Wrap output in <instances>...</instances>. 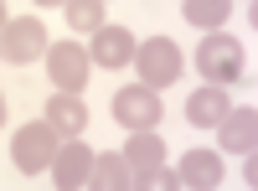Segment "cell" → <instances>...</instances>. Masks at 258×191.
I'll return each mask as SVG.
<instances>
[{"label":"cell","instance_id":"ac0fdd59","mask_svg":"<svg viewBox=\"0 0 258 191\" xmlns=\"http://www.w3.org/2000/svg\"><path fill=\"white\" fill-rule=\"evenodd\" d=\"M6 21H11V16H6V0H0V31H6Z\"/></svg>","mask_w":258,"mask_h":191},{"label":"cell","instance_id":"8992f818","mask_svg":"<svg viewBox=\"0 0 258 191\" xmlns=\"http://www.w3.org/2000/svg\"><path fill=\"white\" fill-rule=\"evenodd\" d=\"M114 119H119V130H160V119H165V103L155 88H119L114 93Z\"/></svg>","mask_w":258,"mask_h":191},{"label":"cell","instance_id":"7c38bea8","mask_svg":"<svg viewBox=\"0 0 258 191\" xmlns=\"http://www.w3.org/2000/svg\"><path fill=\"white\" fill-rule=\"evenodd\" d=\"M47 124L62 140H78L83 130H88V103H83V93H57L47 103Z\"/></svg>","mask_w":258,"mask_h":191},{"label":"cell","instance_id":"5b68a950","mask_svg":"<svg viewBox=\"0 0 258 191\" xmlns=\"http://www.w3.org/2000/svg\"><path fill=\"white\" fill-rule=\"evenodd\" d=\"M47 73H52V88L83 93L88 88V73H93V57L78 41H47Z\"/></svg>","mask_w":258,"mask_h":191},{"label":"cell","instance_id":"ba28073f","mask_svg":"<svg viewBox=\"0 0 258 191\" xmlns=\"http://www.w3.org/2000/svg\"><path fill=\"white\" fill-rule=\"evenodd\" d=\"M88 171H93V150L83 145V135L78 140H62L57 155H52V181L62 191H78V186H88Z\"/></svg>","mask_w":258,"mask_h":191},{"label":"cell","instance_id":"6da1fadb","mask_svg":"<svg viewBox=\"0 0 258 191\" xmlns=\"http://www.w3.org/2000/svg\"><path fill=\"white\" fill-rule=\"evenodd\" d=\"M119 155L129 165V186H145V191H176L181 186V176L165 165V145L155 130H135Z\"/></svg>","mask_w":258,"mask_h":191},{"label":"cell","instance_id":"2e32d148","mask_svg":"<svg viewBox=\"0 0 258 191\" xmlns=\"http://www.w3.org/2000/svg\"><path fill=\"white\" fill-rule=\"evenodd\" d=\"M62 16H68V26H73L78 36H93V31L103 26V0H68Z\"/></svg>","mask_w":258,"mask_h":191},{"label":"cell","instance_id":"9c48e42d","mask_svg":"<svg viewBox=\"0 0 258 191\" xmlns=\"http://www.w3.org/2000/svg\"><path fill=\"white\" fill-rule=\"evenodd\" d=\"M135 47L140 41L129 36V26H103L93 31V47H88V57H93V68H109V73H119L124 62H135Z\"/></svg>","mask_w":258,"mask_h":191},{"label":"cell","instance_id":"7a4b0ae2","mask_svg":"<svg viewBox=\"0 0 258 191\" xmlns=\"http://www.w3.org/2000/svg\"><path fill=\"white\" fill-rule=\"evenodd\" d=\"M197 73L202 83H217V88H232L243 78V41L227 31H207L197 47Z\"/></svg>","mask_w":258,"mask_h":191},{"label":"cell","instance_id":"30bf717a","mask_svg":"<svg viewBox=\"0 0 258 191\" xmlns=\"http://www.w3.org/2000/svg\"><path fill=\"white\" fill-rule=\"evenodd\" d=\"M217 140H222V150L232 155H253V145H258V109L248 103V109H227L217 119Z\"/></svg>","mask_w":258,"mask_h":191},{"label":"cell","instance_id":"d6986e66","mask_svg":"<svg viewBox=\"0 0 258 191\" xmlns=\"http://www.w3.org/2000/svg\"><path fill=\"white\" fill-rule=\"evenodd\" d=\"M0 124H6V98H0Z\"/></svg>","mask_w":258,"mask_h":191},{"label":"cell","instance_id":"52a82bcc","mask_svg":"<svg viewBox=\"0 0 258 191\" xmlns=\"http://www.w3.org/2000/svg\"><path fill=\"white\" fill-rule=\"evenodd\" d=\"M47 52V26H41V16H21V21H6V31H0V57L16 62V68H26Z\"/></svg>","mask_w":258,"mask_h":191},{"label":"cell","instance_id":"9a60e30c","mask_svg":"<svg viewBox=\"0 0 258 191\" xmlns=\"http://www.w3.org/2000/svg\"><path fill=\"white\" fill-rule=\"evenodd\" d=\"M88 186H98V191H124V186H129V165H124V155H119V150H109V155H93Z\"/></svg>","mask_w":258,"mask_h":191},{"label":"cell","instance_id":"277c9868","mask_svg":"<svg viewBox=\"0 0 258 191\" xmlns=\"http://www.w3.org/2000/svg\"><path fill=\"white\" fill-rule=\"evenodd\" d=\"M135 68H140V83L145 88H170L181 73H186V57L170 36H150L135 47Z\"/></svg>","mask_w":258,"mask_h":191},{"label":"cell","instance_id":"8fae6325","mask_svg":"<svg viewBox=\"0 0 258 191\" xmlns=\"http://www.w3.org/2000/svg\"><path fill=\"white\" fill-rule=\"evenodd\" d=\"M176 176H181V186H197V191H212V186H222V155L217 150H186L181 155V165H176Z\"/></svg>","mask_w":258,"mask_h":191},{"label":"cell","instance_id":"3957f363","mask_svg":"<svg viewBox=\"0 0 258 191\" xmlns=\"http://www.w3.org/2000/svg\"><path fill=\"white\" fill-rule=\"evenodd\" d=\"M57 145H62V135L52 130V124H47V119H31L26 130H16V140H11V160H16V171H21V176H41V171H52Z\"/></svg>","mask_w":258,"mask_h":191},{"label":"cell","instance_id":"4fadbf2b","mask_svg":"<svg viewBox=\"0 0 258 191\" xmlns=\"http://www.w3.org/2000/svg\"><path fill=\"white\" fill-rule=\"evenodd\" d=\"M222 114H227V88H217V83H202V88L186 98V119L197 124V130H217Z\"/></svg>","mask_w":258,"mask_h":191},{"label":"cell","instance_id":"e0dca14e","mask_svg":"<svg viewBox=\"0 0 258 191\" xmlns=\"http://www.w3.org/2000/svg\"><path fill=\"white\" fill-rule=\"evenodd\" d=\"M36 6H41V11H47V6H68V0H36Z\"/></svg>","mask_w":258,"mask_h":191},{"label":"cell","instance_id":"5bb4252c","mask_svg":"<svg viewBox=\"0 0 258 191\" xmlns=\"http://www.w3.org/2000/svg\"><path fill=\"white\" fill-rule=\"evenodd\" d=\"M181 16H186L197 31H222L227 16H232V0H186Z\"/></svg>","mask_w":258,"mask_h":191}]
</instances>
